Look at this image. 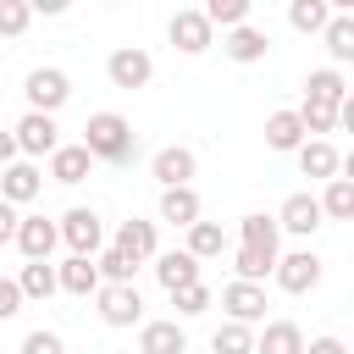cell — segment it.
Masks as SVG:
<instances>
[{
    "instance_id": "37",
    "label": "cell",
    "mask_w": 354,
    "mask_h": 354,
    "mask_svg": "<svg viewBox=\"0 0 354 354\" xmlns=\"http://www.w3.org/2000/svg\"><path fill=\"white\" fill-rule=\"evenodd\" d=\"M299 127H304V138H310V133L321 138V133L337 127V111H326V105H299Z\"/></svg>"
},
{
    "instance_id": "22",
    "label": "cell",
    "mask_w": 354,
    "mask_h": 354,
    "mask_svg": "<svg viewBox=\"0 0 354 354\" xmlns=\"http://www.w3.org/2000/svg\"><path fill=\"white\" fill-rule=\"evenodd\" d=\"M88 171H94V160H88V149H83V144H61V149L50 155V177H55V183H66V188H72V183H83Z\"/></svg>"
},
{
    "instance_id": "20",
    "label": "cell",
    "mask_w": 354,
    "mask_h": 354,
    "mask_svg": "<svg viewBox=\"0 0 354 354\" xmlns=\"http://www.w3.org/2000/svg\"><path fill=\"white\" fill-rule=\"evenodd\" d=\"M221 50H227V61H238V66H254V61H266V50H271V39L260 33V28H232L227 39H221Z\"/></svg>"
},
{
    "instance_id": "9",
    "label": "cell",
    "mask_w": 354,
    "mask_h": 354,
    "mask_svg": "<svg viewBox=\"0 0 354 354\" xmlns=\"http://www.w3.org/2000/svg\"><path fill=\"white\" fill-rule=\"evenodd\" d=\"M194 166H199V160H194L188 144H166V149L149 160V171H155L160 188H194Z\"/></svg>"
},
{
    "instance_id": "28",
    "label": "cell",
    "mask_w": 354,
    "mask_h": 354,
    "mask_svg": "<svg viewBox=\"0 0 354 354\" xmlns=\"http://www.w3.org/2000/svg\"><path fill=\"white\" fill-rule=\"evenodd\" d=\"M238 238H243L249 249H271V254H282V249H277V238H282V232H277V216H266V210L243 216V221H238Z\"/></svg>"
},
{
    "instance_id": "40",
    "label": "cell",
    "mask_w": 354,
    "mask_h": 354,
    "mask_svg": "<svg viewBox=\"0 0 354 354\" xmlns=\"http://www.w3.org/2000/svg\"><path fill=\"white\" fill-rule=\"evenodd\" d=\"M304 354H348V348H343V337H332V332H326V337H310V343H304Z\"/></svg>"
},
{
    "instance_id": "13",
    "label": "cell",
    "mask_w": 354,
    "mask_h": 354,
    "mask_svg": "<svg viewBox=\"0 0 354 354\" xmlns=\"http://www.w3.org/2000/svg\"><path fill=\"white\" fill-rule=\"evenodd\" d=\"M11 243L22 249V260H50L55 243H61V232H55V221H44V216H22Z\"/></svg>"
},
{
    "instance_id": "38",
    "label": "cell",
    "mask_w": 354,
    "mask_h": 354,
    "mask_svg": "<svg viewBox=\"0 0 354 354\" xmlns=\"http://www.w3.org/2000/svg\"><path fill=\"white\" fill-rule=\"evenodd\" d=\"M22 354H66V343H61L55 332H44V326H39V332H28V337H22Z\"/></svg>"
},
{
    "instance_id": "23",
    "label": "cell",
    "mask_w": 354,
    "mask_h": 354,
    "mask_svg": "<svg viewBox=\"0 0 354 354\" xmlns=\"http://www.w3.org/2000/svg\"><path fill=\"white\" fill-rule=\"evenodd\" d=\"M254 354H304V332L293 321H266V332L254 337Z\"/></svg>"
},
{
    "instance_id": "35",
    "label": "cell",
    "mask_w": 354,
    "mask_h": 354,
    "mask_svg": "<svg viewBox=\"0 0 354 354\" xmlns=\"http://www.w3.org/2000/svg\"><path fill=\"white\" fill-rule=\"evenodd\" d=\"M28 22H33V6H28V0H0V33H6V39L28 33Z\"/></svg>"
},
{
    "instance_id": "3",
    "label": "cell",
    "mask_w": 354,
    "mask_h": 354,
    "mask_svg": "<svg viewBox=\"0 0 354 354\" xmlns=\"http://www.w3.org/2000/svg\"><path fill=\"white\" fill-rule=\"evenodd\" d=\"M11 138H17V155H22V160H44V155L61 149V127H55V116H39V111H22L17 127H11Z\"/></svg>"
},
{
    "instance_id": "11",
    "label": "cell",
    "mask_w": 354,
    "mask_h": 354,
    "mask_svg": "<svg viewBox=\"0 0 354 354\" xmlns=\"http://www.w3.org/2000/svg\"><path fill=\"white\" fill-rule=\"evenodd\" d=\"M221 310H227V321L254 326V321H266V288H254V282H227V288H221Z\"/></svg>"
},
{
    "instance_id": "17",
    "label": "cell",
    "mask_w": 354,
    "mask_h": 354,
    "mask_svg": "<svg viewBox=\"0 0 354 354\" xmlns=\"http://www.w3.org/2000/svg\"><path fill=\"white\" fill-rule=\"evenodd\" d=\"M293 155H299V171H304V177H321V183H332V177L343 171V155H337L326 138H304Z\"/></svg>"
},
{
    "instance_id": "29",
    "label": "cell",
    "mask_w": 354,
    "mask_h": 354,
    "mask_svg": "<svg viewBox=\"0 0 354 354\" xmlns=\"http://www.w3.org/2000/svg\"><path fill=\"white\" fill-rule=\"evenodd\" d=\"M221 249H227V232H221V221H205V216H199V221L188 227V254H194V260H216Z\"/></svg>"
},
{
    "instance_id": "42",
    "label": "cell",
    "mask_w": 354,
    "mask_h": 354,
    "mask_svg": "<svg viewBox=\"0 0 354 354\" xmlns=\"http://www.w3.org/2000/svg\"><path fill=\"white\" fill-rule=\"evenodd\" d=\"M11 160H17V138L0 127V166H11Z\"/></svg>"
},
{
    "instance_id": "19",
    "label": "cell",
    "mask_w": 354,
    "mask_h": 354,
    "mask_svg": "<svg viewBox=\"0 0 354 354\" xmlns=\"http://www.w3.org/2000/svg\"><path fill=\"white\" fill-rule=\"evenodd\" d=\"M138 354H188V332L177 321H144L138 326Z\"/></svg>"
},
{
    "instance_id": "15",
    "label": "cell",
    "mask_w": 354,
    "mask_h": 354,
    "mask_svg": "<svg viewBox=\"0 0 354 354\" xmlns=\"http://www.w3.org/2000/svg\"><path fill=\"white\" fill-rule=\"evenodd\" d=\"M155 282H160L166 293H183V288L199 282V260H194L188 249H166V254H155Z\"/></svg>"
},
{
    "instance_id": "31",
    "label": "cell",
    "mask_w": 354,
    "mask_h": 354,
    "mask_svg": "<svg viewBox=\"0 0 354 354\" xmlns=\"http://www.w3.org/2000/svg\"><path fill=\"white\" fill-rule=\"evenodd\" d=\"M315 205H321V216L348 221V216H354V183H348V177H332V183H326V194H321Z\"/></svg>"
},
{
    "instance_id": "34",
    "label": "cell",
    "mask_w": 354,
    "mask_h": 354,
    "mask_svg": "<svg viewBox=\"0 0 354 354\" xmlns=\"http://www.w3.org/2000/svg\"><path fill=\"white\" fill-rule=\"evenodd\" d=\"M94 271H100V282H133L138 266H133L122 249H100V254H94Z\"/></svg>"
},
{
    "instance_id": "14",
    "label": "cell",
    "mask_w": 354,
    "mask_h": 354,
    "mask_svg": "<svg viewBox=\"0 0 354 354\" xmlns=\"http://www.w3.org/2000/svg\"><path fill=\"white\" fill-rule=\"evenodd\" d=\"M111 249H122L133 266H144V260H155L160 254V238H155V221H138V216H127L122 227H116V243Z\"/></svg>"
},
{
    "instance_id": "5",
    "label": "cell",
    "mask_w": 354,
    "mask_h": 354,
    "mask_svg": "<svg viewBox=\"0 0 354 354\" xmlns=\"http://www.w3.org/2000/svg\"><path fill=\"white\" fill-rule=\"evenodd\" d=\"M94 304H100V321L105 326H138L144 321V299H138L133 282H100Z\"/></svg>"
},
{
    "instance_id": "39",
    "label": "cell",
    "mask_w": 354,
    "mask_h": 354,
    "mask_svg": "<svg viewBox=\"0 0 354 354\" xmlns=\"http://www.w3.org/2000/svg\"><path fill=\"white\" fill-rule=\"evenodd\" d=\"M22 310V293H17V282L11 277H0V321H11Z\"/></svg>"
},
{
    "instance_id": "25",
    "label": "cell",
    "mask_w": 354,
    "mask_h": 354,
    "mask_svg": "<svg viewBox=\"0 0 354 354\" xmlns=\"http://www.w3.org/2000/svg\"><path fill=\"white\" fill-rule=\"evenodd\" d=\"M11 282H17V293H22V299H50V293H61V288H55V266H50V260H28Z\"/></svg>"
},
{
    "instance_id": "6",
    "label": "cell",
    "mask_w": 354,
    "mask_h": 354,
    "mask_svg": "<svg viewBox=\"0 0 354 354\" xmlns=\"http://www.w3.org/2000/svg\"><path fill=\"white\" fill-rule=\"evenodd\" d=\"M271 277H277V288H282V293H310V288L321 282V254H315V249H293V254H277Z\"/></svg>"
},
{
    "instance_id": "18",
    "label": "cell",
    "mask_w": 354,
    "mask_h": 354,
    "mask_svg": "<svg viewBox=\"0 0 354 354\" xmlns=\"http://www.w3.org/2000/svg\"><path fill=\"white\" fill-rule=\"evenodd\" d=\"M55 288H61V293H77V299L100 293V271H94V260H88V254H66V260L55 266Z\"/></svg>"
},
{
    "instance_id": "1",
    "label": "cell",
    "mask_w": 354,
    "mask_h": 354,
    "mask_svg": "<svg viewBox=\"0 0 354 354\" xmlns=\"http://www.w3.org/2000/svg\"><path fill=\"white\" fill-rule=\"evenodd\" d=\"M83 149H88V160H111V166H122V160H133L138 133H133V122H127L122 111H94L88 127H83Z\"/></svg>"
},
{
    "instance_id": "16",
    "label": "cell",
    "mask_w": 354,
    "mask_h": 354,
    "mask_svg": "<svg viewBox=\"0 0 354 354\" xmlns=\"http://www.w3.org/2000/svg\"><path fill=\"white\" fill-rule=\"evenodd\" d=\"M343 100H348V83H343L337 66H315V72L304 77V105H326V111H337Z\"/></svg>"
},
{
    "instance_id": "12",
    "label": "cell",
    "mask_w": 354,
    "mask_h": 354,
    "mask_svg": "<svg viewBox=\"0 0 354 354\" xmlns=\"http://www.w3.org/2000/svg\"><path fill=\"white\" fill-rule=\"evenodd\" d=\"M166 39H171L183 55H199V50H210V44H216V28H210L199 11H177V17L166 22Z\"/></svg>"
},
{
    "instance_id": "36",
    "label": "cell",
    "mask_w": 354,
    "mask_h": 354,
    "mask_svg": "<svg viewBox=\"0 0 354 354\" xmlns=\"http://www.w3.org/2000/svg\"><path fill=\"white\" fill-rule=\"evenodd\" d=\"M171 304H177V315H205V310L216 304V293H210L205 282H194V288H183V293H171Z\"/></svg>"
},
{
    "instance_id": "2",
    "label": "cell",
    "mask_w": 354,
    "mask_h": 354,
    "mask_svg": "<svg viewBox=\"0 0 354 354\" xmlns=\"http://www.w3.org/2000/svg\"><path fill=\"white\" fill-rule=\"evenodd\" d=\"M22 94H28V111L55 116V111L72 100V77H66L61 66H33V72H28V83H22Z\"/></svg>"
},
{
    "instance_id": "33",
    "label": "cell",
    "mask_w": 354,
    "mask_h": 354,
    "mask_svg": "<svg viewBox=\"0 0 354 354\" xmlns=\"http://www.w3.org/2000/svg\"><path fill=\"white\" fill-rule=\"evenodd\" d=\"M210 348H216V354H254V332L238 326V321H221V326L210 332Z\"/></svg>"
},
{
    "instance_id": "10",
    "label": "cell",
    "mask_w": 354,
    "mask_h": 354,
    "mask_svg": "<svg viewBox=\"0 0 354 354\" xmlns=\"http://www.w3.org/2000/svg\"><path fill=\"white\" fill-rule=\"evenodd\" d=\"M39 188H44V171L33 166V160H11V166H0V199L17 210V205H28V199H39Z\"/></svg>"
},
{
    "instance_id": "41",
    "label": "cell",
    "mask_w": 354,
    "mask_h": 354,
    "mask_svg": "<svg viewBox=\"0 0 354 354\" xmlns=\"http://www.w3.org/2000/svg\"><path fill=\"white\" fill-rule=\"evenodd\" d=\"M17 221H22V216H17V210L0 199V243H11V238H17Z\"/></svg>"
},
{
    "instance_id": "21",
    "label": "cell",
    "mask_w": 354,
    "mask_h": 354,
    "mask_svg": "<svg viewBox=\"0 0 354 354\" xmlns=\"http://www.w3.org/2000/svg\"><path fill=\"white\" fill-rule=\"evenodd\" d=\"M205 216V205H199V194L194 188H160V221H171V227H194Z\"/></svg>"
},
{
    "instance_id": "30",
    "label": "cell",
    "mask_w": 354,
    "mask_h": 354,
    "mask_svg": "<svg viewBox=\"0 0 354 354\" xmlns=\"http://www.w3.org/2000/svg\"><path fill=\"white\" fill-rule=\"evenodd\" d=\"M199 17H205L210 28H227V33H232V28H243V22H249V0H205V6H199Z\"/></svg>"
},
{
    "instance_id": "7",
    "label": "cell",
    "mask_w": 354,
    "mask_h": 354,
    "mask_svg": "<svg viewBox=\"0 0 354 354\" xmlns=\"http://www.w3.org/2000/svg\"><path fill=\"white\" fill-rule=\"evenodd\" d=\"M105 77H111L116 88H144V83L155 77V61H149V50H138V44H122V50H111V61H105Z\"/></svg>"
},
{
    "instance_id": "24",
    "label": "cell",
    "mask_w": 354,
    "mask_h": 354,
    "mask_svg": "<svg viewBox=\"0 0 354 354\" xmlns=\"http://www.w3.org/2000/svg\"><path fill=\"white\" fill-rule=\"evenodd\" d=\"M266 144H271V149H282V155H293V149L304 144L299 111H271V116H266Z\"/></svg>"
},
{
    "instance_id": "4",
    "label": "cell",
    "mask_w": 354,
    "mask_h": 354,
    "mask_svg": "<svg viewBox=\"0 0 354 354\" xmlns=\"http://www.w3.org/2000/svg\"><path fill=\"white\" fill-rule=\"evenodd\" d=\"M55 232H61V243L72 249V254H100V243H105V227H100V216L88 210V205H72L61 221H55Z\"/></svg>"
},
{
    "instance_id": "8",
    "label": "cell",
    "mask_w": 354,
    "mask_h": 354,
    "mask_svg": "<svg viewBox=\"0 0 354 354\" xmlns=\"http://www.w3.org/2000/svg\"><path fill=\"white\" fill-rule=\"evenodd\" d=\"M321 221H326V216H321L315 194H288L282 210H277V232H293V238H315Z\"/></svg>"
},
{
    "instance_id": "27",
    "label": "cell",
    "mask_w": 354,
    "mask_h": 354,
    "mask_svg": "<svg viewBox=\"0 0 354 354\" xmlns=\"http://www.w3.org/2000/svg\"><path fill=\"white\" fill-rule=\"evenodd\" d=\"M321 39H326L332 61H354V17L348 11H332V22L321 28Z\"/></svg>"
},
{
    "instance_id": "26",
    "label": "cell",
    "mask_w": 354,
    "mask_h": 354,
    "mask_svg": "<svg viewBox=\"0 0 354 354\" xmlns=\"http://www.w3.org/2000/svg\"><path fill=\"white\" fill-rule=\"evenodd\" d=\"M271 266H277L271 249H249V243L232 249V271H238V282H254V288H260V282L271 277Z\"/></svg>"
},
{
    "instance_id": "32",
    "label": "cell",
    "mask_w": 354,
    "mask_h": 354,
    "mask_svg": "<svg viewBox=\"0 0 354 354\" xmlns=\"http://www.w3.org/2000/svg\"><path fill=\"white\" fill-rule=\"evenodd\" d=\"M288 22H293L299 33H321V28L332 22V6H326V0H293V6H288Z\"/></svg>"
}]
</instances>
